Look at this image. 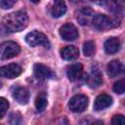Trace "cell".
I'll return each instance as SVG.
<instances>
[{
	"label": "cell",
	"instance_id": "cell-1",
	"mask_svg": "<svg viewBox=\"0 0 125 125\" xmlns=\"http://www.w3.org/2000/svg\"><path fill=\"white\" fill-rule=\"evenodd\" d=\"M28 22L27 14L24 11H17L7 15L2 21L3 27L10 32L21 31L26 27Z\"/></svg>",
	"mask_w": 125,
	"mask_h": 125
},
{
	"label": "cell",
	"instance_id": "cell-2",
	"mask_svg": "<svg viewBox=\"0 0 125 125\" xmlns=\"http://www.w3.org/2000/svg\"><path fill=\"white\" fill-rule=\"evenodd\" d=\"M21 52L20 46L13 41H6L0 44V60H8L16 57Z\"/></svg>",
	"mask_w": 125,
	"mask_h": 125
},
{
	"label": "cell",
	"instance_id": "cell-3",
	"mask_svg": "<svg viewBox=\"0 0 125 125\" xmlns=\"http://www.w3.org/2000/svg\"><path fill=\"white\" fill-rule=\"evenodd\" d=\"M25 41L31 47L42 45V46H45L46 48H50V42H49L47 36L38 30H33V31L29 32L25 36Z\"/></svg>",
	"mask_w": 125,
	"mask_h": 125
},
{
	"label": "cell",
	"instance_id": "cell-4",
	"mask_svg": "<svg viewBox=\"0 0 125 125\" xmlns=\"http://www.w3.org/2000/svg\"><path fill=\"white\" fill-rule=\"evenodd\" d=\"M88 98L84 95H75L73 96L68 103V107L73 112H82L88 106Z\"/></svg>",
	"mask_w": 125,
	"mask_h": 125
},
{
	"label": "cell",
	"instance_id": "cell-5",
	"mask_svg": "<svg viewBox=\"0 0 125 125\" xmlns=\"http://www.w3.org/2000/svg\"><path fill=\"white\" fill-rule=\"evenodd\" d=\"M22 69L18 63H9L0 67V76L8 79L18 77L21 73Z\"/></svg>",
	"mask_w": 125,
	"mask_h": 125
},
{
	"label": "cell",
	"instance_id": "cell-6",
	"mask_svg": "<svg viewBox=\"0 0 125 125\" xmlns=\"http://www.w3.org/2000/svg\"><path fill=\"white\" fill-rule=\"evenodd\" d=\"M60 35L65 41H73L78 37V30L72 23H64L60 28Z\"/></svg>",
	"mask_w": 125,
	"mask_h": 125
},
{
	"label": "cell",
	"instance_id": "cell-7",
	"mask_svg": "<svg viewBox=\"0 0 125 125\" xmlns=\"http://www.w3.org/2000/svg\"><path fill=\"white\" fill-rule=\"evenodd\" d=\"M91 23L99 31H104V30L110 28L111 24H112L111 20L108 17H106L105 15H101V14L94 16Z\"/></svg>",
	"mask_w": 125,
	"mask_h": 125
},
{
	"label": "cell",
	"instance_id": "cell-8",
	"mask_svg": "<svg viewBox=\"0 0 125 125\" xmlns=\"http://www.w3.org/2000/svg\"><path fill=\"white\" fill-rule=\"evenodd\" d=\"M75 18L76 21L81 24V25H88L91 21L92 19L94 17V13L92 11V9H90L89 7H84L79 9L76 14H75Z\"/></svg>",
	"mask_w": 125,
	"mask_h": 125
},
{
	"label": "cell",
	"instance_id": "cell-9",
	"mask_svg": "<svg viewBox=\"0 0 125 125\" xmlns=\"http://www.w3.org/2000/svg\"><path fill=\"white\" fill-rule=\"evenodd\" d=\"M12 95H13V98L21 104H26L29 101L28 90L21 86L14 87L12 90Z\"/></svg>",
	"mask_w": 125,
	"mask_h": 125
},
{
	"label": "cell",
	"instance_id": "cell-10",
	"mask_svg": "<svg viewBox=\"0 0 125 125\" xmlns=\"http://www.w3.org/2000/svg\"><path fill=\"white\" fill-rule=\"evenodd\" d=\"M33 71H34L35 76L37 78H40V79H51V78L55 77V74L52 71V69L50 67H48L47 65H44L42 63L34 64Z\"/></svg>",
	"mask_w": 125,
	"mask_h": 125
},
{
	"label": "cell",
	"instance_id": "cell-11",
	"mask_svg": "<svg viewBox=\"0 0 125 125\" xmlns=\"http://www.w3.org/2000/svg\"><path fill=\"white\" fill-rule=\"evenodd\" d=\"M111 104H112V98L109 95L102 94L96 98L95 103H94V109L97 111L104 110V109L109 107L111 105Z\"/></svg>",
	"mask_w": 125,
	"mask_h": 125
},
{
	"label": "cell",
	"instance_id": "cell-12",
	"mask_svg": "<svg viewBox=\"0 0 125 125\" xmlns=\"http://www.w3.org/2000/svg\"><path fill=\"white\" fill-rule=\"evenodd\" d=\"M82 73H83V66L79 62L70 64L66 68V75H67L69 81H71V82L78 80L82 76Z\"/></svg>",
	"mask_w": 125,
	"mask_h": 125
},
{
	"label": "cell",
	"instance_id": "cell-13",
	"mask_svg": "<svg viewBox=\"0 0 125 125\" xmlns=\"http://www.w3.org/2000/svg\"><path fill=\"white\" fill-rule=\"evenodd\" d=\"M86 83L90 88H97L102 85L103 77L99 70H92L86 77Z\"/></svg>",
	"mask_w": 125,
	"mask_h": 125
},
{
	"label": "cell",
	"instance_id": "cell-14",
	"mask_svg": "<svg viewBox=\"0 0 125 125\" xmlns=\"http://www.w3.org/2000/svg\"><path fill=\"white\" fill-rule=\"evenodd\" d=\"M120 46H121V44H120V41L118 38L110 37L104 42V51L106 54L112 55V54L117 53L120 50Z\"/></svg>",
	"mask_w": 125,
	"mask_h": 125
},
{
	"label": "cell",
	"instance_id": "cell-15",
	"mask_svg": "<svg viewBox=\"0 0 125 125\" xmlns=\"http://www.w3.org/2000/svg\"><path fill=\"white\" fill-rule=\"evenodd\" d=\"M61 57L65 61H73L79 57V50L75 46H66L61 50Z\"/></svg>",
	"mask_w": 125,
	"mask_h": 125
},
{
	"label": "cell",
	"instance_id": "cell-16",
	"mask_svg": "<svg viewBox=\"0 0 125 125\" xmlns=\"http://www.w3.org/2000/svg\"><path fill=\"white\" fill-rule=\"evenodd\" d=\"M66 12V5L64 0H54L51 8V14L54 18H60Z\"/></svg>",
	"mask_w": 125,
	"mask_h": 125
},
{
	"label": "cell",
	"instance_id": "cell-17",
	"mask_svg": "<svg viewBox=\"0 0 125 125\" xmlns=\"http://www.w3.org/2000/svg\"><path fill=\"white\" fill-rule=\"evenodd\" d=\"M122 71H123V64L117 60H113L107 64V74L109 77H116Z\"/></svg>",
	"mask_w": 125,
	"mask_h": 125
},
{
	"label": "cell",
	"instance_id": "cell-18",
	"mask_svg": "<svg viewBox=\"0 0 125 125\" xmlns=\"http://www.w3.org/2000/svg\"><path fill=\"white\" fill-rule=\"evenodd\" d=\"M107 3L108 10L115 14H122L124 9V1L123 0H105Z\"/></svg>",
	"mask_w": 125,
	"mask_h": 125
},
{
	"label": "cell",
	"instance_id": "cell-19",
	"mask_svg": "<svg viewBox=\"0 0 125 125\" xmlns=\"http://www.w3.org/2000/svg\"><path fill=\"white\" fill-rule=\"evenodd\" d=\"M47 103H48V101H47L46 94L45 93L38 94V96L35 99V106H36L37 110L40 111V112L43 111L46 108V106H47Z\"/></svg>",
	"mask_w": 125,
	"mask_h": 125
},
{
	"label": "cell",
	"instance_id": "cell-20",
	"mask_svg": "<svg viewBox=\"0 0 125 125\" xmlns=\"http://www.w3.org/2000/svg\"><path fill=\"white\" fill-rule=\"evenodd\" d=\"M96 52V46L94 41H86L83 45V53L86 57H92Z\"/></svg>",
	"mask_w": 125,
	"mask_h": 125
},
{
	"label": "cell",
	"instance_id": "cell-21",
	"mask_svg": "<svg viewBox=\"0 0 125 125\" xmlns=\"http://www.w3.org/2000/svg\"><path fill=\"white\" fill-rule=\"evenodd\" d=\"M113 91L118 94V95H122L125 91V82L124 79H120L117 82H115L113 84Z\"/></svg>",
	"mask_w": 125,
	"mask_h": 125
},
{
	"label": "cell",
	"instance_id": "cell-22",
	"mask_svg": "<svg viewBox=\"0 0 125 125\" xmlns=\"http://www.w3.org/2000/svg\"><path fill=\"white\" fill-rule=\"evenodd\" d=\"M9 108V103L5 98L0 97V118H2Z\"/></svg>",
	"mask_w": 125,
	"mask_h": 125
},
{
	"label": "cell",
	"instance_id": "cell-23",
	"mask_svg": "<svg viewBox=\"0 0 125 125\" xmlns=\"http://www.w3.org/2000/svg\"><path fill=\"white\" fill-rule=\"evenodd\" d=\"M17 0H0V8L2 9H10L12 8Z\"/></svg>",
	"mask_w": 125,
	"mask_h": 125
},
{
	"label": "cell",
	"instance_id": "cell-24",
	"mask_svg": "<svg viewBox=\"0 0 125 125\" xmlns=\"http://www.w3.org/2000/svg\"><path fill=\"white\" fill-rule=\"evenodd\" d=\"M111 123L112 124H117V125H123L125 123V119H124V116L122 114H117V115H114L112 117V120H111Z\"/></svg>",
	"mask_w": 125,
	"mask_h": 125
},
{
	"label": "cell",
	"instance_id": "cell-25",
	"mask_svg": "<svg viewBox=\"0 0 125 125\" xmlns=\"http://www.w3.org/2000/svg\"><path fill=\"white\" fill-rule=\"evenodd\" d=\"M91 1L97 5H103L105 3V0H91Z\"/></svg>",
	"mask_w": 125,
	"mask_h": 125
},
{
	"label": "cell",
	"instance_id": "cell-26",
	"mask_svg": "<svg viewBox=\"0 0 125 125\" xmlns=\"http://www.w3.org/2000/svg\"><path fill=\"white\" fill-rule=\"evenodd\" d=\"M32 3H34V4H37V3H39L40 2V0H30Z\"/></svg>",
	"mask_w": 125,
	"mask_h": 125
},
{
	"label": "cell",
	"instance_id": "cell-27",
	"mask_svg": "<svg viewBox=\"0 0 125 125\" xmlns=\"http://www.w3.org/2000/svg\"><path fill=\"white\" fill-rule=\"evenodd\" d=\"M70 1H72V2H79L80 0H70Z\"/></svg>",
	"mask_w": 125,
	"mask_h": 125
}]
</instances>
